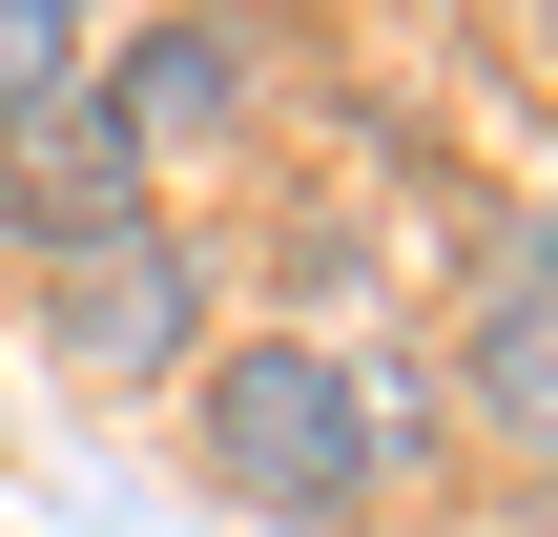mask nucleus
Instances as JSON below:
<instances>
[{
  "mask_svg": "<svg viewBox=\"0 0 558 537\" xmlns=\"http://www.w3.org/2000/svg\"><path fill=\"white\" fill-rule=\"evenodd\" d=\"M186 435H207V476H228L248 517H311V537L393 497V393H373V352H331V331H207Z\"/></svg>",
  "mask_w": 558,
  "mask_h": 537,
  "instance_id": "obj_1",
  "label": "nucleus"
},
{
  "mask_svg": "<svg viewBox=\"0 0 558 537\" xmlns=\"http://www.w3.org/2000/svg\"><path fill=\"white\" fill-rule=\"evenodd\" d=\"M41 352H62L83 393H166V373H207V228L145 207V228L62 248V269H41Z\"/></svg>",
  "mask_w": 558,
  "mask_h": 537,
  "instance_id": "obj_2",
  "label": "nucleus"
},
{
  "mask_svg": "<svg viewBox=\"0 0 558 537\" xmlns=\"http://www.w3.org/2000/svg\"><path fill=\"white\" fill-rule=\"evenodd\" d=\"M145 207H166V186H145V145L104 124V83H62V103L0 124V248H21V269L104 248V228H145Z\"/></svg>",
  "mask_w": 558,
  "mask_h": 537,
  "instance_id": "obj_3",
  "label": "nucleus"
},
{
  "mask_svg": "<svg viewBox=\"0 0 558 537\" xmlns=\"http://www.w3.org/2000/svg\"><path fill=\"white\" fill-rule=\"evenodd\" d=\"M456 414H476L518 476H558V228H518V269L456 310Z\"/></svg>",
  "mask_w": 558,
  "mask_h": 537,
  "instance_id": "obj_4",
  "label": "nucleus"
},
{
  "mask_svg": "<svg viewBox=\"0 0 558 537\" xmlns=\"http://www.w3.org/2000/svg\"><path fill=\"white\" fill-rule=\"evenodd\" d=\"M83 83H104V124L145 145V186H166L186 145H228V124H248V21H228V0H186V21H145V41H104Z\"/></svg>",
  "mask_w": 558,
  "mask_h": 537,
  "instance_id": "obj_5",
  "label": "nucleus"
},
{
  "mask_svg": "<svg viewBox=\"0 0 558 537\" xmlns=\"http://www.w3.org/2000/svg\"><path fill=\"white\" fill-rule=\"evenodd\" d=\"M83 62H104V0H0V124H21V103H62Z\"/></svg>",
  "mask_w": 558,
  "mask_h": 537,
  "instance_id": "obj_6",
  "label": "nucleus"
},
{
  "mask_svg": "<svg viewBox=\"0 0 558 537\" xmlns=\"http://www.w3.org/2000/svg\"><path fill=\"white\" fill-rule=\"evenodd\" d=\"M518 21H538V41H558V0H518Z\"/></svg>",
  "mask_w": 558,
  "mask_h": 537,
  "instance_id": "obj_7",
  "label": "nucleus"
}]
</instances>
